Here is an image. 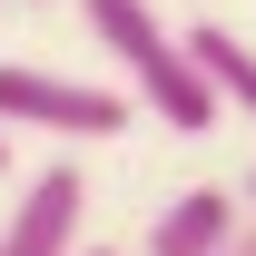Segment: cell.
<instances>
[{
    "instance_id": "obj_1",
    "label": "cell",
    "mask_w": 256,
    "mask_h": 256,
    "mask_svg": "<svg viewBox=\"0 0 256 256\" xmlns=\"http://www.w3.org/2000/svg\"><path fill=\"white\" fill-rule=\"evenodd\" d=\"M89 10V30H98V50L128 69V89L148 98L178 138H207L217 128V98H207V79L188 69V50H178V30H168L148 0H79Z\"/></svg>"
},
{
    "instance_id": "obj_2",
    "label": "cell",
    "mask_w": 256,
    "mask_h": 256,
    "mask_svg": "<svg viewBox=\"0 0 256 256\" xmlns=\"http://www.w3.org/2000/svg\"><path fill=\"white\" fill-rule=\"evenodd\" d=\"M0 128L20 138H118L128 128V98L108 79H69V69H30V60H0Z\"/></svg>"
},
{
    "instance_id": "obj_3",
    "label": "cell",
    "mask_w": 256,
    "mask_h": 256,
    "mask_svg": "<svg viewBox=\"0 0 256 256\" xmlns=\"http://www.w3.org/2000/svg\"><path fill=\"white\" fill-rule=\"evenodd\" d=\"M79 217H89V178L79 168H40L20 188V207H10V226H0V256H69Z\"/></svg>"
},
{
    "instance_id": "obj_4",
    "label": "cell",
    "mask_w": 256,
    "mask_h": 256,
    "mask_svg": "<svg viewBox=\"0 0 256 256\" xmlns=\"http://www.w3.org/2000/svg\"><path fill=\"white\" fill-rule=\"evenodd\" d=\"M236 217H246L236 188H188V197H168V207H158V226H148V246H138V256H217Z\"/></svg>"
},
{
    "instance_id": "obj_5",
    "label": "cell",
    "mask_w": 256,
    "mask_h": 256,
    "mask_svg": "<svg viewBox=\"0 0 256 256\" xmlns=\"http://www.w3.org/2000/svg\"><path fill=\"white\" fill-rule=\"evenodd\" d=\"M178 50H188V69L207 79V98H217V108H246V118H256V50L226 30V20H197Z\"/></svg>"
},
{
    "instance_id": "obj_6",
    "label": "cell",
    "mask_w": 256,
    "mask_h": 256,
    "mask_svg": "<svg viewBox=\"0 0 256 256\" xmlns=\"http://www.w3.org/2000/svg\"><path fill=\"white\" fill-rule=\"evenodd\" d=\"M217 256H256V217H236V226H226V246Z\"/></svg>"
},
{
    "instance_id": "obj_7",
    "label": "cell",
    "mask_w": 256,
    "mask_h": 256,
    "mask_svg": "<svg viewBox=\"0 0 256 256\" xmlns=\"http://www.w3.org/2000/svg\"><path fill=\"white\" fill-rule=\"evenodd\" d=\"M236 207H246V217H256V168H246V188H236Z\"/></svg>"
},
{
    "instance_id": "obj_8",
    "label": "cell",
    "mask_w": 256,
    "mask_h": 256,
    "mask_svg": "<svg viewBox=\"0 0 256 256\" xmlns=\"http://www.w3.org/2000/svg\"><path fill=\"white\" fill-rule=\"evenodd\" d=\"M69 256H118V246H69Z\"/></svg>"
},
{
    "instance_id": "obj_9",
    "label": "cell",
    "mask_w": 256,
    "mask_h": 256,
    "mask_svg": "<svg viewBox=\"0 0 256 256\" xmlns=\"http://www.w3.org/2000/svg\"><path fill=\"white\" fill-rule=\"evenodd\" d=\"M0 168H10V128H0Z\"/></svg>"
},
{
    "instance_id": "obj_10",
    "label": "cell",
    "mask_w": 256,
    "mask_h": 256,
    "mask_svg": "<svg viewBox=\"0 0 256 256\" xmlns=\"http://www.w3.org/2000/svg\"><path fill=\"white\" fill-rule=\"evenodd\" d=\"M20 10H50V0H20Z\"/></svg>"
},
{
    "instance_id": "obj_11",
    "label": "cell",
    "mask_w": 256,
    "mask_h": 256,
    "mask_svg": "<svg viewBox=\"0 0 256 256\" xmlns=\"http://www.w3.org/2000/svg\"><path fill=\"white\" fill-rule=\"evenodd\" d=\"M0 10H10V0H0Z\"/></svg>"
}]
</instances>
